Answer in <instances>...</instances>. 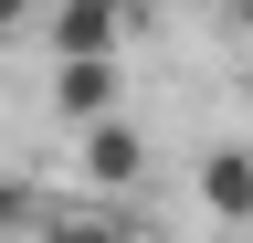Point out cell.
Instances as JSON below:
<instances>
[{"label":"cell","instance_id":"3","mask_svg":"<svg viewBox=\"0 0 253 243\" xmlns=\"http://www.w3.org/2000/svg\"><path fill=\"white\" fill-rule=\"evenodd\" d=\"M201 201H211V222H253V148H211L201 159Z\"/></svg>","mask_w":253,"mask_h":243},{"label":"cell","instance_id":"5","mask_svg":"<svg viewBox=\"0 0 253 243\" xmlns=\"http://www.w3.org/2000/svg\"><path fill=\"white\" fill-rule=\"evenodd\" d=\"M42 243H137V233H126V222H53Z\"/></svg>","mask_w":253,"mask_h":243},{"label":"cell","instance_id":"6","mask_svg":"<svg viewBox=\"0 0 253 243\" xmlns=\"http://www.w3.org/2000/svg\"><path fill=\"white\" fill-rule=\"evenodd\" d=\"M32 222V191H21V180H0V233H21Z\"/></svg>","mask_w":253,"mask_h":243},{"label":"cell","instance_id":"7","mask_svg":"<svg viewBox=\"0 0 253 243\" xmlns=\"http://www.w3.org/2000/svg\"><path fill=\"white\" fill-rule=\"evenodd\" d=\"M11 21H21V11H11V0H0V32H11Z\"/></svg>","mask_w":253,"mask_h":243},{"label":"cell","instance_id":"8","mask_svg":"<svg viewBox=\"0 0 253 243\" xmlns=\"http://www.w3.org/2000/svg\"><path fill=\"white\" fill-rule=\"evenodd\" d=\"M243 32H253V0H243Z\"/></svg>","mask_w":253,"mask_h":243},{"label":"cell","instance_id":"1","mask_svg":"<svg viewBox=\"0 0 253 243\" xmlns=\"http://www.w3.org/2000/svg\"><path fill=\"white\" fill-rule=\"evenodd\" d=\"M137 32V11H116V0H63L53 11V64H116V43Z\"/></svg>","mask_w":253,"mask_h":243},{"label":"cell","instance_id":"4","mask_svg":"<svg viewBox=\"0 0 253 243\" xmlns=\"http://www.w3.org/2000/svg\"><path fill=\"white\" fill-rule=\"evenodd\" d=\"M116 64H53V106L63 116H84V127H106V116H116Z\"/></svg>","mask_w":253,"mask_h":243},{"label":"cell","instance_id":"2","mask_svg":"<svg viewBox=\"0 0 253 243\" xmlns=\"http://www.w3.org/2000/svg\"><path fill=\"white\" fill-rule=\"evenodd\" d=\"M137 169H148V138L126 127V116L84 127V180H95V191H137Z\"/></svg>","mask_w":253,"mask_h":243}]
</instances>
